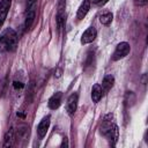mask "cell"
Segmentation results:
<instances>
[{
	"instance_id": "1",
	"label": "cell",
	"mask_w": 148,
	"mask_h": 148,
	"mask_svg": "<svg viewBox=\"0 0 148 148\" xmlns=\"http://www.w3.org/2000/svg\"><path fill=\"white\" fill-rule=\"evenodd\" d=\"M101 133L108 138L111 146H114L117 143L118 136H119V130H118V126L112 120V114H108L104 117L101 126Z\"/></svg>"
},
{
	"instance_id": "2",
	"label": "cell",
	"mask_w": 148,
	"mask_h": 148,
	"mask_svg": "<svg viewBox=\"0 0 148 148\" xmlns=\"http://www.w3.org/2000/svg\"><path fill=\"white\" fill-rule=\"evenodd\" d=\"M17 46V35L14 29L7 28L0 36V53L13 52Z\"/></svg>"
},
{
	"instance_id": "3",
	"label": "cell",
	"mask_w": 148,
	"mask_h": 148,
	"mask_svg": "<svg viewBox=\"0 0 148 148\" xmlns=\"http://www.w3.org/2000/svg\"><path fill=\"white\" fill-rule=\"evenodd\" d=\"M130 51H131V46H130L128 43H126V42L119 43V44L116 46V50H114V52H113V54H112V60L117 61V60L123 59L124 57H126V56L130 53Z\"/></svg>"
},
{
	"instance_id": "4",
	"label": "cell",
	"mask_w": 148,
	"mask_h": 148,
	"mask_svg": "<svg viewBox=\"0 0 148 148\" xmlns=\"http://www.w3.org/2000/svg\"><path fill=\"white\" fill-rule=\"evenodd\" d=\"M50 123H51V117L50 116H46L38 124V126H37V134H38V138L39 139H43L46 135L47 130L50 127Z\"/></svg>"
},
{
	"instance_id": "5",
	"label": "cell",
	"mask_w": 148,
	"mask_h": 148,
	"mask_svg": "<svg viewBox=\"0 0 148 148\" xmlns=\"http://www.w3.org/2000/svg\"><path fill=\"white\" fill-rule=\"evenodd\" d=\"M77 102H79V95L76 92H73L68 99H67V103H66V111L69 116L74 114V112L76 111V108H77Z\"/></svg>"
},
{
	"instance_id": "6",
	"label": "cell",
	"mask_w": 148,
	"mask_h": 148,
	"mask_svg": "<svg viewBox=\"0 0 148 148\" xmlns=\"http://www.w3.org/2000/svg\"><path fill=\"white\" fill-rule=\"evenodd\" d=\"M97 37V30L94 27H89L81 37V44H89L91 42L95 40V38Z\"/></svg>"
},
{
	"instance_id": "7",
	"label": "cell",
	"mask_w": 148,
	"mask_h": 148,
	"mask_svg": "<svg viewBox=\"0 0 148 148\" xmlns=\"http://www.w3.org/2000/svg\"><path fill=\"white\" fill-rule=\"evenodd\" d=\"M65 0H59L58 2V12H57V24L58 28L61 29L65 24Z\"/></svg>"
},
{
	"instance_id": "8",
	"label": "cell",
	"mask_w": 148,
	"mask_h": 148,
	"mask_svg": "<svg viewBox=\"0 0 148 148\" xmlns=\"http://www.w3.org/2000/svg\"><path fill=\"white\" fill-rule=\"evenodd\" d=\"M10 5H12V0H1L0 1V27L3 24L6 17H7Z\"/></svg>"
},
{
	"instance_id": "9",
	"label": "cell",
	"mask_w": 148,
	"mask_h": 148,
	"mask_svg": "<svg viewBox=\"0 0 148 148\" xmlns=\"http://www.w3.org/2000/svg\"><path fill=\"white\" fill-rule=\"evenodd\" d=\"M61 98H62V92L58 91L56 94H53L50 98H49V102H47V105L51 110H56L60 106L61 104Z\"/></svg>"
},
{
	"instance_id": "10",
	"label": "cell",
	"mask_w": 148,
	"mask_h": 148,
	"mask_svg": "<svg viewBox=\"0 0 148 148\" xmlns=\"http://www.w3.org/2000/svg\"><path fill=\"white\" fill-rule=\"evenodd\" d=\"M89 9H90V1H89V0H83L82 3L80 5L79 9H77V13H76V17H77V20H82V18H84L86 15L88 14Z\"/></svg>"
},
{
	"instance_id": "11",
	"label": "cell",
	"mask_w": 148,
	"mask_h": 148,
	"mask_svg": "<svg viewBox=\"0 0 148 148\" xmlns=\"http://www.w3.org/2000/svg\"><path fill=\"white\" fill-rule=\"evenodd\" d=\"M103 92L104 91H103L101 84H98V83L94 84L92 89H91V99H92V102H95V103L99 102V99L103 97Z\"/></svg>"
},
{
	"instance_id": "12",
	"label": "cell",
	"mask_w": 148,
	"mask_h": 148,
	"mask_svg": "<svg viewBox=\"0 0 148 148\" xmlns=\"http://www.w3.org/2000/svg\"><path fill=\"white\" fill-rule=\"evenodd\" d=\"M35 16H36V10L35 8L31 9H27V14H25V21H24V28L25 29H30L34 21H35Z\"/></svg>"
},
{
	"instance_id": "13",
	"label": "cell",
	"mask_w": 148,
	"mask_h": 148,
	"mask_svg": "<svg viewBox=\"0 0 148 148\" xmlns=\"http://www.w3.org/2000/svg\"><path fill=\"white\" fill-rule=\"evenodd\" d=\"M113 83H114V77L111 75V74H108V75H105L104 76V79H103V81H102V89H103V91L104 92H106V91H109L112 87H113Z\"/></svg>"
},
{
	"instance_id": "14",
	"label": "cell",
	"mask_w": 148,
	"mask_h": 148,
	"mask_svg": "<svg viewBox=\"0 0 148 148\" xmlns=\"http://www.w3.org/2000/svg\"><path fill=\"white\" fill-rule=\"evenodd\" d=\"M3 139H5V140H3V147H5V148L13 146V142H14V131H13V128H9V130L6 132Z\"/></svg>"
},
{
	"instance_id": "15",
	"label": "cell",
	"mask_w": 148,
	"mask_h": 148,
	"mask_svg": "<svg viewBox=\"0 0 148 148\" xmlns=\"http://www.w3.org/2000/svg\"><path fill=\"white\" fill-rule=\"evenodd\" d=\"M112 18H113V15H112L111 12H104V13H102L101 16H99V21H101V23L104 24V25H109V24L112 22Z\"/></svg>"
},
{
	"instance_id": "16",
	"label": "cell",
	"mask_w": 148,
	"mask_h": 148,
	"mask_svg": "<svg viewBox=\"0 0 148 148\" xmlns=\"http://www.w3.org/2000/svg\"><path fill=\"white\" fill-rule=\"evenodd\" d=\"M134 2L138 6H146L147 2H148V0H134Z\"/></svg>"
},
{
	"instance_id": "17",
	"label": "cell",
	"mask_w": 148,
	"mask_h": 148,
	"mask_svg": "<svg viewBox=\"0 0 148 148\" xmlns=\"http://www.w3.org/2000/svg\"><path fill=\"white\" fill-rule=\"evenodd\" d=\"M13 84H14V87H15L16 89H17V88H20V89H21V88H23V83H22V82L14 81V83H13Z\"/></svg>"
},
{
	"instance_id": "18",
	"label": "cell",
	"mask_w": 148,
	"mask_h": 148,
	"mask_svg": "<svg viewBox=\"0 0 148 148\" xmlns=\"http://www.w3.org/2000/svg\"><path fill=\"white\" fill-rule=\"evenodd\" d=\"M90 2L92 1L94 3H96V5H101V3H104V2H106L108 0H89Z\"/></svg>"
},
{
	"instance_id": "19",
	"label": "cell",
	"mask_w": 148,
	"mask_h": 148,
	"mask_svg": "<svg viewBox=\"0 0 148 148\" xmlns=\"http://www.w3.org/2000/svg\"><path fill=\"white\" fill-rule=\"evenodd\" d=\"M64 146H68V143H67V139H66V138H64L62 143H61V147H64Z\"/></svg>"
}]
</instances>
